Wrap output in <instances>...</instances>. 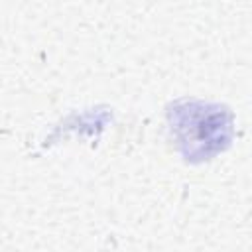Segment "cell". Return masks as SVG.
<instances>
[{
	"mask_svg": "<svg viewBox=\"0 0 252 252\" xmlns=\"http://www.w3.org/2000/svg\"><path fill=\"white\" fill-rule=\"evenodd\" d=\"M171 128L187 158H205L219 152L230 134V122L224 110L201 102L175 106L171 112Z\"/></svg>",
	"mask_w": 252,
	"mask_h": 252,
	"instance_id": "6da1fadb",
	"label": "cell"
}]
</instances>
